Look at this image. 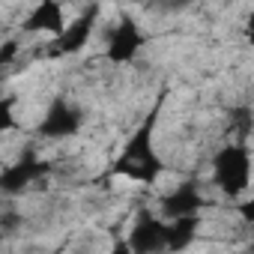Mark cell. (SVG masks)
<instances>
[{"mask_svg": "<svg viewBox=\"0 0 254 254\" xmlns=\"http://www.w3.org/2000/svg\"><path fill=\"white\" fill-rule=\"evenodd\" d=\"M251 93H254V87H251Z\"/></svg>", "mask_w": 254, "mask_h": 254, "instance_id": "16", "label": "cell"}, {"mask_svg": "<svg viewBox=\"0 0 254 254\" xmlns=\"http://www.w3.org/2000/svg\"><path fill=\"white\" fill-rule=\"evenodd\" d=\"M129 248L135 254H165L168 251V221L162 215H153L150 209L138 212L135 227L129 233Z\"/></svg>", "mask_w": 254, "mask_h": 254, "instance_id": "3", "label": "cell"}, {"mask_svg": "<svg viewBox=\"0 0 254 254\" xmlns=\"http://www.w3.org/2000/svg\"><path fill=\"white\" fill-rule=\"evenodd\" d=\"M233 129L239 132V144H242L245 132L251 129V111H248V108H239V111H236V123H233Z\"/></svg>", "mask_w": 254, "mask_h": 254, "instance_id": "11", "label": "cell"}, {"mask_svg": "<svg viewBox=\"0 0 254 254\" xmlns=\"http://www.w3.org/2000/svg\"><path fill=\"white\" fill-rule=\"evenodd\" d=\"M162 111V102L153 108V114L144 120V126L132 135V141L126 144V150L120 153V159L114 162L111 174H123V177H129L135 183H144V186H153L159 177H162V159L153 147V129H156V117Z\"/></svg>", "mask_w": 254, "mask_h": 254, "instance_id": "1", "label": "cell"}, {"mask_svg": "<svg viewBox=\"0 0 254 254\" xmlns=\"http://www.w3.org/2000/svg\"><path fill=\"white\" fill-rule=\"evenodd\" d=\"M197 227H200V215L168 221V254H180V251H186V248L194 242Z\"/></svg>", "mask_w": 254, "mask_h": 254, "instance_id": "10", "label": "cell"}, {"mask_svg": "<svg viewBox=\"0 0 254 254\" xmlns=\"http://www.w3.org/2000/svg\"><path fill=\"white\" fill-rule=\"evenodd\" d=\"M245 36H248V42L254 45V12H251V18H248V27H245Z\"/></svg>", "mask_w": 254, "mask_h": 254, "instance_id": "15", "label": "cell"}, {"mask_svg": "<svg viewBox=\"0 0 254 254\" xmlns=\"http://www.w3.org/2000/svg\"><path fill=\"white\" fill-rule=\"evenodd\" d=\"M215 183L227 197H239L251 183V156L245 144H227L215 153Z\"/></svg>", "mask_w": 254, "mask_h": 254, "instance_id": "2", "label": "cell"}, {"mask_svg": "<svg viewBox=\"0 0 254 254\" xmlns=\"http://www.w3.org/2000/svg\"><path fill=\"white\" fill-rule=\"evenodd\" d=\"M203 209V194L197 189L194 180H186L183 186H177L168 197H162V218L165 221H177V218H191Z\"/></svg>", "mask_w": 254, "mask_h": 254, "instance_id": "6", "label": "cell"}, {"mask_svg": "<svg viewBox=\"0 0 254 254\" xmlns=\"http://www.w3.org/2000/svg\"><path fill=\"white\" fill-rule=\"evenodd\" d=\"M27 33H54L57 39L66 33V21H63V9L60 3H54V0H45V3H39L21 24Z\"/></svg>", "mask_w": 254, "mask_h": 254, "instance_id": "9", "label": "cell"}, {"mask_svg": "<svg viewBox=\"0 0 254 254\" xmlns=\"http://www.w3.org/2000/svg\"><path fill=\"white\" fill-rule=\"evenodd\" d=\"M78 129H81V111L69 99L57 96L51 102L45 120L39 123V135L42 138H72V135H78Z\"/></svg>", "mask_w": 254, "mask_h": 254, "instance_id": "4", "label": "cell"}, {"mask_svg": "<svg viewBox=\"0 0 254 254\" xmlns=\"http://www.w3.org/2000/svg\"><path fill=\"white\" fill-rule=\"evenodd\" d=\"M239 215H242L248 224H254V197L245 200V203H239Z\"/></svg>", "mask_w": 254, "mask_h": 254, "instance_id": "12", "label": "cell"}, {"mask_svg": "<svg viewBox=\"0 0 254 254\" xmlns=\"http://www.w3.org/2000/svg\"><path fill=\"white\" fill-rule=\"evenodd\" d=\"M51 174V165L48 162H39L36 156H21V162H15V165H9L3 174H0V189H3L6 194H18V191H24L30 183H36V180H42V177H48Z\"/></svg>", "mask_w": 254, "mask_h": 254, "instance_id": "7", "label": "cell"}, {"mask_svg": "<svg viewBox=\"0 0 254 254\" xmlns=\"http://www.w3.org/2000/svg\"><path fill=\"white\" fill-rule=\"evenodd\" d=\"M111 254H135V251L129 248V242H126V239H117L114 248H111Z\"/></svg>", "mask_w": 254, "mask_h": 254, "instance_id": "14", "label": "cell"}, {"mask_svg": "<svg viewBox=\"0 0 254 254\" xmlns=\"http://www.w3.org/2000/svg\"><path fill=\"white\" fill-rule=\"evenodd\" d=\"M141 45H144V33H141V27H138L132 18H123V21L108 33L105 57H108L111 63H129V60L138 57Z\"/></svg>", "mask_w": 254, "mask_h": 254, "instance_id": "5", "label": "cell"}, {"mask_svg": "<svg viewBox=\"0 0 254 254\" xmlns=\"http://www.w3.org/2000/svg\"><path fill=\"white\" fill-rule=\"evenodd\" d=\"M15 51H18V45H15V42H6V45H3V54H0V63L9 66V63H12V57H15Z\"/></svg>", "mask_w": 254, "mask_h": 254, "instance_id": "13", "label": "cell"}, {"mask_svg": "<svg viewBox=\"0 0 254 254\" xmlns=\"http://www.w3.org/2000/svg\"><path fill=\"white\" fill-rule=\"evenodd\" d=\"M96 15H99V6H90L81 18H75L69 27H66V33L51 45V57H66V54H78L84 45H87V39H90V33H93V24H96Z\"/></svg>", "mask_w": 254, "mask_h": 254, "instance_id": "8", "label": "cell"}]
</instances>
